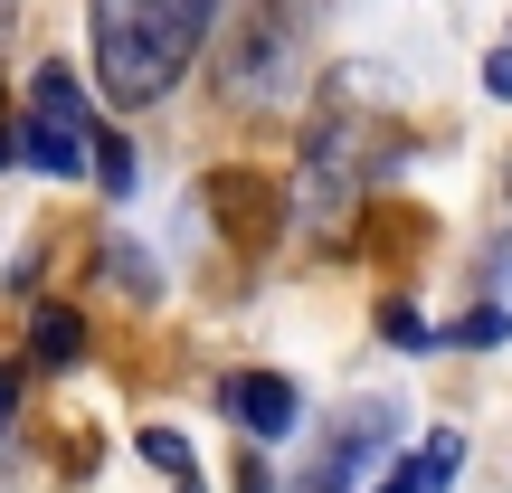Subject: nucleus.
Wrapping results in <instances>:
<instances>
[{
	"label": "nucleus",
	"mask_w": 512,
	"mask_h": 493,
	"mask_svg": "<svg viewBox=\"0 0 512 493\" xmlns=\"http://www.w3.org/2000/svg\"><path fill=\"white\" fill-rule=\"evenodd\" d=\"M29 351L48 370H67L76 351H86V313H67V304H38V323H29Z\"/></svg>",
	"instance_id": "nucleus-8"
},
{
	"label": "nucleus",
	"mask_w": 512,
	"mask_h": 493,
	"mask_svg": "<svg viewBox=\"0 0 512 493\" xmlns=\"http://www.w3.org/2000/svg\"><path fill=\"white\" fill-rule=\"evenodd\" d=\"M389 171V143L370 133L361 105H323L313 114V143H304V190H294V209H304L313 238H342L351 209H361V190Z\"/></svg>",
	"instance_id": "nucleus-2"
},
{
	"label": "nucleus",
	"mask_w": 512,
	"mask_h": 493,
	"mask_svg": "<svg viewBox=\"0 0 512 493\" xmlns=\"http://www.w3.org/2000/svg\"><path fill=\"white\" fill-rule=\"evenodd\" d=\"M10 408H19V380L0 370V437H10Z\"/></svg>",
	"instance_id": "nucleus-14"
},
{
	"label": "nucleus",
	"mask_w": 512,
	"mask_h": 493,
	"mask_svg": "<svg viewBox=\"0 0 512 493\" xmlns=\"http://www.w3.org/2000/svg\"><path fill=\"white\" fill-rule=\"evenodd\" d=\"M29 162L38 171H57V181H86V162H95V124H86V105H76V76L67 67H38V86H29Z\"/></svg>",
	"instance_id": "nucleus-3"
},
{
	"label": "nucleus",
	"mask_w": 512,
	"mask_h": 493,
	"mask_svg": "<svg viewBox=\"0 0 512 493\" xmlns=\"http://www.w3.org/2000/svg\"><path fill=\"white\" fill-rule=\"evenodd\" d=\"M105 256H114V275H124V294H162V275L143 266V247H124V238H114Z\"/></svg>",
	"instance_id": "nucleus-12"
},
{
	"label": "nucleus",
	"mask_w": 512,
	"mask_h": 493,
	"mask_svg": "<svg viewBox=\"0 0 512 493\" xmlns=\"http://www.w3.org/2000/svg\"><path fill=\"white\" fill-rule=\"evenodd\" d=\"M484 86H494V95H512V57H484Z\"/></svg>",
	"instance_id": "nucleus-13"
},
{
	"label": "nucleus",
	"mask_w": 512,
	"mask_h": 493,
	"mask_svg": "<svg viewBox=\"0 0 512 493\" xmlns=\"http://www.w3.org/2000/svg\"><path fill=\"white\" fill-rule=\"evenodd\" d=\"M389 437H399V408L361 399V408H351L342 427H332V456H323V465H313V475H304V493H351V484L370 475V465L389 456Z\"/></svg>",
	"instance_id": "nucleus-4"
},
{
	"label": "nucleus",
	"mask_w": 512,
	"mask_h": 493,
	"mask_svg": "<svg viewBox=\"0 0 512 493\" xmlns=\"http://www.w3.org/2000/svg\"><path fill=\"white\" fill-rule=\"evenodd\" d=\"M143 465H152L171 493H209V484H200V456H190L181 427H143Z\"/></svg>",
	"instance_id": "nucleus-7"
},
{
	"label": "nucleus",
	"mask_w": 512,
	"mask_h": 493,
	"mask_svg": "<svg viewBox=\"0 0 512 493\" xmlns=\"http://www.w3.org/2000/svg\"><path fill=\"white\" fill-rule=\"evenodd\" d=\"M380 342H399V351H427L437 332L418 323V304H380Z\"/></svg>",
	"instance_id": "nucleus-11"
},
{
	"label": "nucleus",
	"mask_w": 512,
	"mask_h": 493,
	"mask_svg": "<svg viewBox=\"0 0 512 493\" xmlns=\"http://www.w3.org/2000/svg\"><path fill=\"white\" fill-rule=\"evenodd\" d=\"M209 10L219 0H95V86H105V105H124V114L162 105L200 57Z\"/></svg>",
	"instance_id": "nucleus-1"
},
{
	"label": "nucleus",
	"mask_w": 512,
	"mask_h": 493,
	"mask_svg": "<svg viewBox=\"0 0 512 493\" xmlns=\"http://www.w3.org/2000/svg\"><path fill=\"white\" fill-rule=\"evenodd\" d=\"M446 342H465V351H503V342H512V323H503V304H475L456 332H446Z\"/></svg>",
	"instance_id": "nucleus-10"
},
{
	"label": "nucleus",
	"mask_w": 512,
	"mask_h": 493,
	"mask_svg": "<svg viewBox=\"0 0 512 493\" xmlns=\"http://www.w3.org/2000/svg\"><path fill=\"white\" fill-rule=\"evenodd\" d=\"M219 408H228V427H247V437H285L294 427V380H275V370H238V380L219 389Z\"/></svg>",
	"instance_id": "nucleus-5"
},
{
	"label": "nucleus",
	"mask_w": 512,
	"mask_h": 493,
	"mask_svg": "<svg viewBox=\"0 0 512 493\" xmlns=\"http://www.w3.org/2000/svg\"><path fill=\"white\" fill-rule=\"evenodd\" d=\"M95 190H114V200L133 190V143L124 133H95Z\"/></svg>",
	"instance_id": "nucleus-9"
},
{
	"label": "nucleus",
	"mask_w": 512,
	"mask_h": 493,
	"mask_svg": "<svg viewBox=\"0 0 512 493\" xmlns=\"http://www.w3.org/2000/svg\"><path fill=\"white\" fill-rule=\"evenodd\" d=\"M456 475H465V437H456V427H437V437H418L370 493H446Z\"/></svg>",
	"instance_id": "nucleus-6"
}]
</instances>
